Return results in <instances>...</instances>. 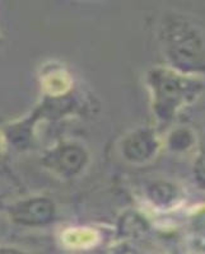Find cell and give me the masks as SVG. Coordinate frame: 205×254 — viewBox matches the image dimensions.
I'll use <instances>...</instances> for the list:
<instances>
[{
    "instance_id": "cell-1",
    "label": "cell",
    "mask_w": 205,
    "mask_h": 254,
    "mask_svg": "<svg viewBox=\"0 0 205 254\" xmlns=\"http://www.w3.org/2000/svg\"><path fill=\"white\" fill-rule=\"evenodd\" d=\"M163 33L168 56L179 71H193L204 65V41L193 24L175 18L167 22Z\"/></svg>"
},
{
    "instance_id": "cell-2",
    "label": "cell",
    "mask_w": 205,
    "mask_h": 254,
    "mask_svg": "<svg viewBox=\"0 0 205 254\" xmlns=\"http://www.w3.org/2000/svg\"><path fill=\"white\" fill-rule=\"evenodd\" d=\"M150 84L153 88L154 110L162 120H168L175 116L199 90L197 81L170 69L152 71Z\"/></svg>"
},
{
    "instance_id": "cell-3",
    "label": "cell",
    "mask_w": 205,
    "mask_h": 254,
    "mask_svg": "<svg viewBox=\"0 0 205 254\" xmlns=\"http://www.w3.org/2000/svg\"><path fill=\"white\" fill-rule=\"evenodd\" d=\"M13 222L28 228L49 225L55 217V205L46 197H33L18 202L9 211Z\"/></svg>"
},
{
    "instance_id": "cell-4",
    "label": "cell",
    "mask_w": 205,
    "mask_h": 254,
    "mask_svg": "<svg viewBox=\"0 0 205 254\" xmlns=\"http://www.w3.org/2000/svg\"><path fill=\"white\" fill-rule=\"evenodd\" d=\"M44 163L63 177H73L78 174L86 165L87 153L79 145L65 144L47 154Z\"/></svg>"
},
{
    "instance_id": "cell-5",
    "label": "cell",
    "mask_w": 205,
    "mask_h": 254,
    "mask_svg": "<svg viewBox=\"0 0 205 254\" xmlns=\"http://www.w3.org/2000/svg\"><path fill=\"white\" fill-rule=\"evenodd\" d=\"M159 146L158 139L153 131L139 130L131 133L124 142L122 151L131 162L142 163L150 159L157 153Z\"/></svg>"
},
{
    "instance_id": "cell-6",
    "label": "cell",
    "mask_w": 205,
    "mask_h": 254,
    "mask_svg": "<svg viewBox=\"0 0 205 254\" xmlns=\"http://www.w3.org/2000/svg\"><path fill=\"white\" fill-rule=\"evenodd\" d=\"M177 194V188L167 182L153 183L148 188V196L150 201L159 207H167L172 205L176 201Z\"/></svg>"
},
{
    "instance_id": "cell-7",
    "label": "cell",
    "mask_w": 205,
    "mask_h": 254,
    "mask_svg": "<svg viewBox=\"0 0 205 254\" xmlns=\"http://www.w3.org/2000/svg\"><path fill=\"white\" fill-rule=\"evenodd\" d=\"M168 146L172 151L176 153H182V151L189 150L195 142L193 131L186 128V127H179L175 128L168 136Z\"/></svg>"
},
{
    "instance_id": "cell-8",
    "label": "cell",
    "mask_w": 205,
    "mask_h": 254,
    "mask_svg": "<svg viewBox=\"0 0 205 254\" xmlns=\"http://www.w3.org/2000/svg\"><path fill=\"white\" fill-rule=\"evenodd\" d=\"M194 177L199 185V187L205 190V151L198 156L195 165H194Z\"/></svg>"
},
{
    "instance_id": "cell-9",
    "label": "cell",
    "mask_w": 205,
    "mask_h": 254,
    "mask_svg": "<svg viewBox=\"0 0 205 254\" xmlns=\"http://www.w3.org/2000/svg\"><path fill=\"white\" fill-rule=\"evenodd\" d=\"M0 254H26L15 248H0Z\"/></svg>"
}]
</instances>
